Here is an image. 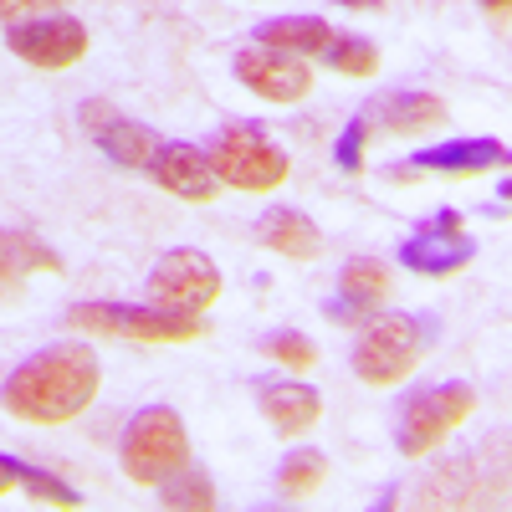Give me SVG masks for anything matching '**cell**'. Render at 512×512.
<instances>
[{"mask_svg":"<svg viewBox=\"0 0 512 512\" xmlns=\"http://www.w3.org/2000/svg\"><path fill=\"white\" fill-rule=\"evenodd\" d=\"M98 379H103L98 354L77 344V338H62V344L41 349L11 369V379L0 384V405L26 425H67L72 415L93 405Z\"/></svg>","mask_w":512,"mask_h":512,"instance_id":"cell-1","label":"cell"},{"mask_svg":"<svg viewBox=\"0 0 512 512\" xmlns=\"http://www.w3.org/2000/svg\"><path fill=\"white\" fill-rule=\"evenodd\" d=\"M431 349V323L410 313H379L359 323L354 338V374L364 384H400Z\"/></svg>","mask_w":512,"mask_h":512,"instance_id":"cell-2","label":"cell"},{"mask_svg":"<svg viewBox=\"0 0 512 512\" xmlns=\"http://www.w3.org/2000/svg\"><path fill=\"white\" fill-rule=\"evenodd\" d=\"M205 164H210V175H216L221 185L231 190H246V195H267L287 180V154L262 134L256 123H226L216 139H210L205 149Z\"/></svg>","mask_w":512,"mask_h":512,"instance_id":"cell-3","label":"cell"},{"mask_svg":"<svg viewBox=\"0 0 512 512\" xmlns=\"http://www.w3.org/2000/svg\"><path fill=\"white\" fill-rule=\"evenodd\" d=\"M118 461L123 472L144 482V487H159L169 472H180L190 461V436H185V420L169 410V405H149L128 420L123 431V446H118Z\"/></svg>","mask_w":512,"mask_h":512,"instance_id":"cell-4","label":"cell"},{"mask_svg":"<svg viewBox=\"0 0 512 512\" xmlns=\"http://www.w3.org/2000/svg\"><path fill=\"white\" fill-rule=\"evenodd\" d=\"M477 410V390L466 379H446V384H431V390L410 395V405L400 410V425H395V446L405 456H431L456 425Z\"/></svg>","mask_w":512,"mask_h":512,"instance_id":"cell-5","label":"cell"},{"mask_svg":"<svg viewBox=\"0 0 512 512\" xmlns=\"http://www.w3.org/2000/svg\"><path fill=\"white\" fill-rule=\"evenodd\" d=\"M72 328L82 333H113V338H139V344H185L200 338L195 313H169V308H134V303H77L67 313Z\"/></svg>","mask_w":512,"mask_h":512,"instance_id":"cell-6","label":"cell"},{"mask_svg":"<svg viewBox=\"0 0 512 512\" xmlns=\"http://www.w3.org/2000/svg\"><path fill=\"white\" fill-rule=\"evenodd\" d=\"M216 297H221V267L210 262L205 251H195V246H180V251L159 256V267L149 272V303L154 308L200 318Z\"/></svg>","mask_w":512,"mask_h":512,"instance_id":"cell-7","label":"cell"},{"mask_svg":"<svg viewBox=\"0 0 512 512\" xmlns=\"http://www.w3.org/2000/svg\"><path fill=\"white\" fill-rule=\"evenodd\" d=\"M6 47L21 62L41 67V72H62V67H72L82 52H88V26H82L77 16H67V11L31 16V21H16L6 31Z\"/></svg>","mask_w":512,"mask_h":512,"instance_id":"cell-8","label":"cell"},{"mask_svg":"<svg viewBox=\"0 0 512 512\" xmlns=\"http://www.w3.org/2000/svg\"><path fill=\"white\" fill-rule=\"evenodd\" d=\"M477 256V241L461 231V216L456 210H441L425 226H415L400 246V262L420 277H446V272H461L466 262Z\"/></svg>","mask_w":512,"mask_h":512,"instance_id":"cell-9","label":"cell"},{"mask_svg":"<svg viewBox=\"0 0 512 512\" xmlns=\"http://www.w3.org/2000/svg\"><path fill=\"white\" fill-rule=\"evenodd\" d=\"M236 77L267 103H303L313 93V72L303 67V57H287V52H272V47L236 52Z\"/></svg>","mask_w":512,"mask_h":512,"instance_id":"cell-10","label":"cell"},{"mask_svg":"<svg viewBox=\"0 0 512 512\" xmlns=\"http://www.w3.org/2000/svg\"><path fill=\"white\" fill-rule=\"evenodd\" d=\"M77 118H82V128H88L93 144H98L113 164H123V169H149V159H154L159 139L149 134L144 123L113 113L108 103H82V113H77Z\"/></svg>","mask_w":512,"mask_h":512,"instance_id":"cell-11","label":"cell"},{"mask_svg":"<svg viewBox=\"0 0 512 512\" xmlns=\"http://www.w3.org/2000/svg\"><path fill=\"white\" fill-rule=\"evenodd\" d=\"M359 118L369 134H425V128H441L451 118V108L436 93H384Z\"/></svg>","mask_w":512,"mask_h":512,"instance_id":"cell-12","label":"cell"},{"mask_svg":"<svg viewBox=\"0 0 512 512\" xmlns=\"http://www.w3.org/2000/svg\"><path fill=\"white\" fill-rule=\"evenodd\" d=\"M256 410L267 415V425L277 436H303L323 415V395L313 384H297V379H267L262 390H256Z\"/></svg>","mask_w":512,"mask_h":512,"instance_id":"cell-13","label":"cell"},{"mask_svg":"<svg viewBox=\"0 0 512 512\" xmlns=\"http://www.w3.org/2000/svg\"><path fill=\"white\" fill-rule=\"evenodd\" d=\"M149 175L180 200H210L221 190V180L205 164V149H195V144H159L149 159Z\"/></svg>","mask_w":512,"mask_h":512,"instance_id":"cell-14","label":"cell"},{"mask_svg":"<svg viewBox=\"0 0 512 512\" xmlns=\"http://www.w3.org/2000/svg\"><path fill=\"white\" fill-rule=\"evenodd\" d=\"M384 297H390V267L374 262V256H349L338 267V303L328 308V318H344V323H364Z\"/></svg>","mask_w":512,"mask_h":512,"instance_id":"cell-15","label":"cell"},{"mask_svg":"<svg viewBox=\"0 0 512 512\" xmlns=\"http://www.w3.org/2000/svg\"><path fill=\"white\" fill-rule=\"evenodd\" d=\"M251 41L256 47H272V52H287V57H323L338 41V31L318 16H272L251 31Z\"/></svg>","mask_w":512,"mask_h":512,"instance_id":"cell-16","label":"cell"},{"mask_svg":"<svg viewBox=\"0 0 512 512\" xmlns=\"http://www.w3.org/2000/svg\"><path fill=\"white\" fill-rule=\"evenodd\" d=\"M256 241L277 256H292V262H313L323 251V231L292 205H272L262 221H256Z\"/></svg>","mask_w":512,"mask_h":512,"instance_id":"cell-17","label":"cell"},{"mask_svg":"<svg viewBox=\"0 0 512 512\" xmlns=\"http://www.w3.org/2000/svg\"><path fill=\"white\" fill-rule=\"evenodd\" d=\"M507 159V144L497 139H451L436 149H420L410 164L431 169V175H482V169H497Z\"/></svg>","mask_w":512,"mask_h":512,"instance_id":"cell-18","label":"cell"},{"mask_svg":"<svg viewBox=\"0 0 512 512\" xmlns=\"http://www.w3.org/2000/svg\"><path fill=\"white\" fill-rule=\"evenodd\" d=\"M36 272H62V256L31 231H0V292Z\"/></svg>","mask_w":512,"mask_h":512,"instance_id":"cell-19","label":"cell"},{"mask_svg":"<svg viewBox=\"0 0 512 512\" xmlns=\"http://www.w3.org/2000/svg\"><path fill=\"white\" fill-rule=\"evenodd\" d=\"M159 507H190V512H205L216 507V487H210L205 472H190V461L180 466V472H169L159 482Z\"/></svg>","mask_w":512,"mask_h":512,"instance_id":"cell-20","label":"cell"},{"mask_svg":"<svg viewBox=\"0 0 512 512\" xmlns=\"http://www.w3.org/2000/svg\"><path fill=\"white\" fill-rule=\"evenodd\" d=\"M323 477H328V456L323 451H287V461L277 466V487L287 492V497H308V492H318L323 487Z\"/></svg>","mask_w":512,"mask_h":512,"instance_id":"cell-21","label":"cell"},{"mask_svg":"<svg viewBox=\"0 0 512 512\" xmlns=\"http://www.w3.org/2000/svg\"><path fill=\"white\" fill-rule=\"evenodd\" d=\"M318 62H328L333 72H349V77H374L379 72V52H374V41H364V36H338Z\"/></svg>","mask_w":512,"mask_h":512,"instance_id":"cell-22","label":"cell"},{"mask_svg":"<svg viewBox=\"0 0 512 512\" xmlns=\"http://www.w3.org/2000/svg\"><path fill=\"white\" fill-rule=\"evenodd\" d=\"M267 359H277L282 369H313L318 364V344H313V338H303V333H267Z\"/></svg>","mask_w":512,"mask_h":512,"instance_id":"cell-23","label":"cell"},{"mask_svg":"<svg viewBox=\"0 0 512 512\" xmlns=\"http://www.w3.org/2000/svg\"><path fill=\"white\" fill-rule=\"evenodd\" d=\"M16 482H26L36 502H57V507H77V502H82L67 482H57V477H47V472H36V466H26V461H16Z\"/></svg>","mask_w":512,"mask_h":512,"instance_id":"cell-24","label":"cell"},{"mask_svg":"<svg viewBox=\"0 0 512 512\" xmlns=\"http://www.w3.org/2000/svg\"><path fill=\"white\" fill-rule=\"evenodd\" d=\"M364 139H369V128H364V118H354L349 128H344V139H338V169H359L364 164Z\"/></svg>","mask_w":512,"mask_h":512,"instance_id":"cell-25","label":"cell"},{"mask_svg":"<svg viewBox=\"0 0 512 512\" xmlns=\"http://www.w3.org/2000/svg\"><path fill=\"white\" fill-rule=\"evenodd\" d=\"M52 6H62V0H0V21L16 26V21H31V16H47Z\"/></svg>","mask_w":512,"mask_h":512,"instance_id":"cell-26","label":"cell"},{"mask_svg":"<svg viewBox=\"0 0 512 512\" xmlns=\"http://www.w3.org/2000/svg\"><path fill=\"white\" fill-rule=\"evenodd\" d=\"M11 487H16V461H11V456H0V497H6Z\"/></svg>","mask_w":512,"mask_h":512,"instance_id":"cell-27","label":"cell"},{"mask_svg":"<svg viewBox=\"0 0 512 512\" xmlns=\"http://www.w3.org/2000/svg\"><path fill=\"white\" fill-rule=\"evenodd\" d=\"M338 6H349V11H379L384 0H338Z\"/></svg>","mask_w":512,"mask_h":512,"instance_id":"cell-28","label":"cell"},{"mask_svg":"<svg viewBox=\"0 0 512 512\" xmlns=\"http://www.w3.org/2000/svg\"><path fill=\"white\" fill-rule=\"evenodd\" d=\"M482 6H487V11H507V0H482Z\"/></svg>","mask_w":512,"mask_h":512,"instance_id":"cell-29","label":"cell"}]
</instances>
